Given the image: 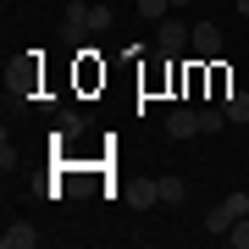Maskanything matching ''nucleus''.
<instances>
[{
	"label": "nucleus",
	"mask_w": 249,
	"mask_h": 249,
	"mask_svg": "<svg viewBox=\"0 0 249 249\" xmlns=\"http://www.w3.org/2000/svg\"><path fill=\"white\" fill-rule=\"evenodd\" d=\"M106 28H111V6H83V0L67 6V34L72 39H100Z\"/></svg>",
	"instance_id": "obj_1"
},
{
	"label": "nucleus",
	"mask_w": 249,
	"mask_h": 249,
	"mask_svg": "<svg viewBox=\"0 0 249 249\" xmlns=\"http://www.w3.org/2000/svg\"><path fill=\"white\" fill-rule=\"evenodd\" d=\"M238 216H249V194H227L222 205H211V211H205V232L227 238V227L238 222Z\"/></svg>",
	"instance_id": "obj_2"
},
{
	"label": "nucleus",
	"mask_w": 249,
	"mask_h": 249,
	"mask_svg": "<svg viewBox=\"0 0 249 249\" xmlns=\"http://www.w3.org/2000/svg\"><path fill=\"white\" fill-rule=\"evenodd\" d=\"M183 45H194V28H183V22L160 17V28H155V50H160V55H178Z\"/></svg>",
	"instance_id": "obj_3"
},
{
	"label": "nucleus",
	"mask_w": 249,
	"mask_h": 249,
	"mask_svg": "<svg viewBox=\"0 0 249 249\" xmlns=\"http://www.w3.org/2000/svg\"><path fill=\"white\" fill-rule=\"evenodd\" d=\"M194 50L211 61V55H222V28L216 22H194Z\"/></svg>",
	"instance_id": "obj_4"
},
{
	"label": "nucleus",
	"mask_w": 249,
	"mask_h": 249,
	"mask_svg": "<svg viewBox=\"0 0 249 249\" xmlns=\"http://www.w3.org/2000/svg\"><path fill=\"white\" fill-rule=\"evenodd\" d=\"M166 133L172 139H194V133H205V122H199V111H172L166 116Z\"/></svg>",
	"instance_id": "obj_5"
},
{
	"label": "nucleus",
	"mask_w": 249,
	"mask_h": 249,
	"mask_svg": "<svg viewBox=\"0 0 249 249\" xmlns=\"http://www.w3.org/2000/svg\"><path fill=\"white\" fill-rule=\"evenodd\" d=\"M34 244H39V227H28V222H11L0 232V249H34Z\"/></svg>",
	"instance_id": "obj_6"
},
{
	"label": "nucleus",
	"mask_w": 249,
	"mask_h": 249,
	"mask_svg": "<svg viewBox=\"0 0 249 249\" xmlns=\"http://www.w3.org/2000/svg\"><path fill=\"white\" fill-rule=\"evenodd\" d=\"M222 111H227V122H249V89H227Z\"/></svg>",
	"instance_id": "obj_7"
},
{
	"label": "nucleus",
	"mask_w": 249,
	"mask_h": 249,
	"mask_svg": "<svg viewBox=\"0 0 249 249\" xmlns=\"http://www.w3.org/2000/svg\"><path fill=\"white\" fill-rule=\"evenodd\" d=\"M160 183V205H183L188 199V183L178 178V172H166V178H155Z\"/></svg>",
	"instance_id": "obj_8"
},
{
	"label": "nucleus",
	"mask_w": 249,
	"mask_h": 249,
	"mask_svg": "<svg viewBox=\"0 0 249 249\" xmlns=\"http://www.w3.org/2000/svg\"><path fill=\"white\" fill-rule=\"evenodd\" d=\"M127 199H133L139 211H150V205H160V183H139V188H133Z\"/></svg>",
	"instance_id": "obj_9"
},
{
	"label": "nucleus",
	"mask_w": 249,
	"mask_h": 249,
	"mask_svg": "<svg viewBox=\"0 0 249 249\" xmlns=\"http://www.w3.org/2000/svg\"><path fill=\"white\" fill-rule=\"evenodd\" d=\"M227 244L232 249H249V216H238V222L227 227Z\"/></svg>",
	"instance_id": "obj_10"
},
{
	"label": "nucleus",
	"mask_w": 249,
	"mask_h": 249,
	"mask_svg": "<svg viewBox=\"0 0 249 249\" xmlns=\"http://www.w3.org/2000/svg\"><path fill=\"white\" fill-rule=\"evenodd\" d=\"M139 11H144V17H155V22H160V17L172 11V0H139Z\"/></svg>",
	"instance_id": "obj_11"
},
{
	"label": "nucleus",
	"mask_w": 249,
	"mask_h": 249,
	"mask_svg": "<svg viewBox=\"0 0 249 249\" xmlns=\"http://www.w3.org/2000/svg\"><path fill=\"white\" fill-rule=\"evenodd\" d=\"M183 6H188V0H172V11H183Z\"/></svg>",
	"instance_id": "obj_12"
},
{
	"label": "nucleus",
	"mask_w": 249,
	"mask_h": 249,
	"mask_svg": "<svg viewBox=\"0 0 249 249\" xmlns=\"http://www.w3.org/2000/svg\"><path fill=\"white\" fill-rule=\"evenodd\" d=\"M238 11H244V17H249V0H238Z\"/></svg>",
	"instance_id": "obj_13"
}]
</instances>
